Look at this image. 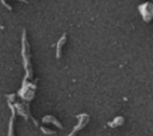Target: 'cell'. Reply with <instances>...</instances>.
<instances>
[{"instance_id":"cell-2","label":"cell","mask_w":153,"mask_h":136,"mask_svg":"<svg viewBox=\"0 0 153 136\" xmlns=\"http://www.w3.org/2000/svg\"><path fill=\"white\" fill-rule=\"evenodd\" d=\"M43 122H44V123H47V122H51L53 124H55V125H57L60 129H62V125H61V124L59 123V120H56L53 116H47V117H44V118H43Z\"/></svg>"},{"instance_id":"cell-3","label":"cell","mask_w":153,"mask_h":136,"mask_svg":"<svg viewBox=\"0 0 153 136\" xmlns=\"http://www.w3.org/2000/svg\"><path fill=\"white\" fill-rule=\"evenodd\" d=\"M41 130L44 132V134H54L55 131H53V130H48V129H45V128H41Z\"/></svg>"},{"instance_id":"cell-1","label":"cell","mask_w":153,"mask_h":136,"mask_svg":"<svg viewBox=\"0 0 153 136\" xmlns=\"http://www.w3.org/2000/svg\"><path fill=\"white\" fill-rule=\"evenodd\" d=\"M65 41H66V35H63L62 36V38L57 42V47H56V57H60V55H61V45L65 43Z\"/></svg>"}]
</instances>
